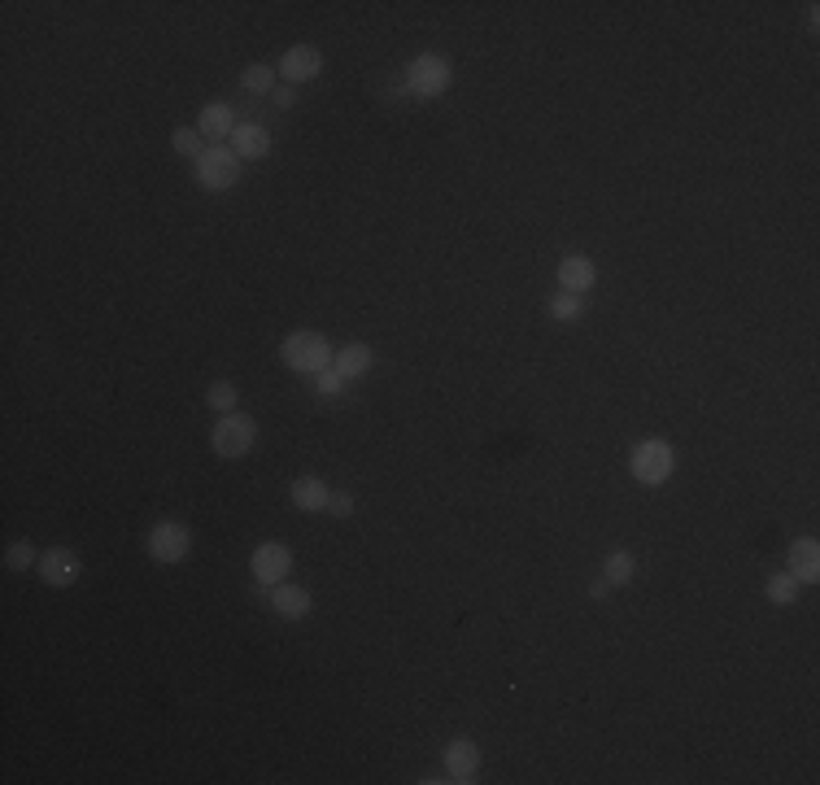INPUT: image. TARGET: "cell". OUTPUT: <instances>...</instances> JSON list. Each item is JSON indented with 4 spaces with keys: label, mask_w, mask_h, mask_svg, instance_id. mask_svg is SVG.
<instances>
[{
    "label": "cell",
    "mask_w": 820,
    "mask_h": 785,
    "mask_svg": "<svg viewBox=\"0 0 820 785\" xmlns=\"http://www.w3.org/2000/svg\"><path fill=\"white\" fill-rule=\"evenodd\" d=\"M280 358L288 371H297V376H319V371H328L336 362V349L323 332H288L284 345H280Z\"/></svg>",
    "instance_id": "6da1fadb"
},
{
    "label": "cell",
    "mask_w": 820,
    "mask_h": 785,
    "mask_svg": "<svg viewBox=\"0 0 820 785\" xmlns=\"http://www.w3.org/2000/svg\"><path fill=\"white\" fill-rule=\"evenodd\" d=\"M454 88V66L450 57L441 53H419L415 62L406 66V92L419 96V101H437V96H445Z\"/></svg>",
    "instance_id": "7a4b0ae2"
},
{
    "label": "cell",
    "mask_w": 820,
    "mask_h": 785,
    "mask_svg": "<svg viewBox=\"0 0 820 785\" xmlns=\"http://www.w3.org/2000/svg\"><path fill=\"white\" fill-rule=\"evenodd\" d=\"M629 471H633L637 485L655 489V485H663V480L672 476V471H677V454H672V445H668V441L646 437V441L629 454Z\"/></svg>",
    "instance_id": "3957f363"
},
{
    "label": "cell",
    "mask_w": 820,
    "mask_h": 785,
    "mask_svg": "<svg viewBox=\"0 0 820 785\" xmlns=\"http://www.w3.org/2000/svg\"><path fill=\"white\" fill-rule=\"evenodd\" d=\"M253 441H258V424H253L249 415H240V410H232V415H219V424L210 428V445L219 458H245L253 450Z\"/></svg>",
    "instance_id": "277c9868"
},
{
    "label": "cell",
    "mask_w": 820,
    "mask_h": 785,
    "mask_svg": "<svg viewBox=\"0 0 820 785\" xmlns=\"http://www.w3.org/2000/svg\"><path fill=\"white\" fill-rule=\"evenodd\" d=\"M192 554V533L179 519H162V524H153V533H149V559L153 563H166V567H175V563H184Z\"/></svg>",
    "instance_id": "5b68a950"
},
{
    "label": "cell",
    "mask_w": 820,
    "mask_h": 785,
    "mask_svg": "<svg viewBox=\"0 0 820 785\" xmlns=\"http://www.w3.org/2000/svg\"><path fill=\"white\" fill-rule=\"evenodd\" d=\"M197 184L205 192H227L240 184V157L232 149H205L197 157Z\"/></svg>",
    "instance_id": "8992f818"
},
{
    "label": "cell",
    "mask_w": 820,
    "mask_h": 785,
    "mask_svg": "<svg viewBox=\"0 0 820 785\" xmlns=\"http://www.w3.org/2000/svg\"><path fill=\"white\" fill-rule=\"evenodd\" d=\"M249 567H253V581L262 589H271V585L288 581V572H293V550H288L284 541H262V546L253 550Z\"/></svg>",
    "instance_id": "52a82bcc"
},
{
    "label": "cell",
    "mask_w": 820,
    "mask_h": 785,
    "mask_svg": "<svg viewBox=\"0 0 820 785\" xmlns=\"http://www.w3.org/2000/svg\"><path fill=\"white\" fill-rule=\"evenodd\" d=\"M40 581L44 585H53V589H66V585H75L79 581V572H83V563H79V554L75 550H66V546H53V550H44L40 554Z\"/></svg>",
    "instance_id": "ba28073f"
},
{
    "label": "cell",
    "mask_w": 820,
    "mask_h": 785,
    "mask_svg": "<svg viewBox=\"0 0 820 785\" xmlns=\"http://www.w3.org/2000/svg\"><path fill=\"white\" fill-rule=\"evenodd\" d=\"M319 70H323V53H319L315 44H293V48H288V53L280 57V79L288 83V88L319 79Z\"/></svg>",
    "instance_id": "9c48e42d"
},
{
    "label": "cell",
    "mask_w": 820,
    "mask_h": 785,
    "mask_svg": "<svg viewBox=\"0 0 820 785\" xmlns=\"http://www.w3.org/2000/svg\"><path fill=\"white\" fill-rule=\"evenodd\" d=\"M271 611L280 615V620H306L310 611H315V598H310V589L306 585H288V581H280V585H271Z\"/></svg>",
    "instance_id": "30bf717a"
},
{
    "label": "cell",
    "mask_w": 820,
    "mask_h": 785,
    "mask_svg": "<svg viewBox=\"0 0 820 785\" xmlns=\"http://www.w3.org/2000/svg\"><path fill=\"white\" fill-rule=\"evenodd\" d=\"M445 772H450V781H476L480 772V746L472 738H454L445 742Z\"/></svg>",
    "instance_id": "8fae6325"
},
{
    "label": "cell",
    "mask_w": 820,
    "mask_h": 785,
    "mask_svg": "<svg viewBox=\"0 0 820 785\" xmlns=\"http://www.w3.org/2000/svg\"><path fill=\"white\" fill-rule=\"evenodd\" d=\"M790 576L799 585H816L820 581V541L816 537H799L790 546Z\"/></svg>",
    "instance_id": "7c38bea8"
},
{
    "label": "cell",
    "mask_w": 820,
    "mask_h": 785,
    "mask_svg": "<svg viewBox=\"0 0 820 785\" xmlns=\"http://www.w3.org/2000/svg\"><path fill=\"white\" fill-rule=\"evenodd\" d=\"M594 280H598V267L585 258V253H572V258H563V262H559V288H563V293H581V297H589Z\"/></svg>",
    "instance_id": "4fadbf2b"
},
{
    "label": "cell",
    "mask_w": 820,
    "mask_h": 785,
    "mask_svg": "<svg viewBox=\"0 0 820 785\" xmlns=\"http://www.w3.org/2000/svg\"><path fill=\"white\" fill-rule=\"evenodd\" d=\"M232 153L240 162H253V157H267L271 153V131L258 123H236L232 131Z\"/></svg>",
    "instance_id": "5bb4252c"
},
{
    "label": "cell",
    "mask_w": 820,
    "mask_h": 785,
    "mask_svg": "<svg viewBox=\"0 0 820 785\" xmlns=\"http://www.w3.org/2000/svg\"><path fill=\"white\" fill-rule=\"evenodd\" d=\"M197 131L205 140H232V131H236V114H232V105L227 101H210L201 110L197 118Z\"/></svg>",
    "instance_id": "9a60e30c"
},
{
    "label": "cell",
    "mask_w": 820,
    "mask_h": 785,
    "mask_svg": "<svg viewBox=\"0 0 820 785\" xmlns=\"http://www.w3.org/2000/svg\"><path fill=\"white\" fill-rule=\"evenodd\" d=\"M288 498H293L297 511H328L332 489L323 485L319 476H297V480H293V489H288Z\"/></svg>",
    "instance_id": "2e32d148"
},
{
    "label": "cell",
    "mask_w": 820,
    "mask_h": 785,
    "mask_svg": "<svg viewBox=\"0 0 820 785\" xmlns=\"http://www.w3.org/2000/svg\"><path fill=\"white\" fill-rule=\"evenodd\" d=\"M336 371H341L345 380H363L371 367H376V349L363 345V341H354V345H341V354H336L332 362Z\"/></svg>",
    "instance_id": "e0dca14e"
},
{
    "label": "cell",
    "mask_w": 820,
    "mask_h": 785,
    "mask_svg": "<svg viewBox=\"0 0 820 785\" xmlns=\"http://www.w3.org/2000/svg\"><path fill=\"white\" fill-rule=\"evenodd\" d=\"M633 572H637V563H633L629 550H611L607 559H602V581L607 585H629Z\"/></svg>",
    "instance_id": "ac0fdd59"
},
{
    "label": "cell",
    "mask_w": 820,
    "mask_h": 785,
    "mask_svg": "<svg viewBox=\"0 0 820 785\" xmlns=\"http://www.w3.org/2000/svg\"><path fill=\"white\" fill-rule=\"evenodd\" d=\"M275 79H280V70H271L267 62H258V66H249L245 75H240V88L253 92V96H271L275 88H280Z\"/></svg>",
    "instance_id": "d6986e66"
},
{
    "label": "cell",
    "mask_w": 820,
    "mask_h": 785,
    "mask_svg": "<svg viewBox=\"0 0 820 785\" xmlns=\"http://www.w3.org/2000/svg\"><path fill=\"white\" fill-rule=\"evenodd\" d=\"M589 310V297H581V293H554L550 297V319H559V323H572V319H581V314Z\"/></svg>",
    "instance_id": "ffe728a7"
},
{
    "label": "cell",
    "mask_w": 820,
    "mask_h": 785,
    "mask_svg": "<svg viewBox=\"0 0 820 785\" xmlns=\"http://www.w3.org/2000/svg\"><path fill=\"white\" fill-rule=\"evenodd\" d=\"M764 598L773 602V607H790V602H799V581H794L790 572H777V576H768V585H764Z\"/></svg>",
    "instance_id": "44dd1931"
},
{
    "label": "cell",
    "mask_w": 820,
    "mask_h": 785,
    "mask_svg": "<svg viewBox=\"0 0 820 785\" xmlns=\"http://www.w3.org/2000/svg\"><path fill=\"white\" fill-rule=\"evenodd\" d=\"M236 402H240V393H236V384H232V380H214L210 389H205V406H214L219 415H232Z\"/></svg>",
    "instance_id": "7402d4cb"
},
{
    "label": "cell",
    "mask_w": 820,
    "mask_h": 785,
    "mask_svg": "<svg viewBox=\"0 0 820 785\" xmlns=\"http://www.w3.org/2000/svg\"><path fill=\"white\" fill-rule=\"evenodd\" d=\"M201 140H205V136H201L197 127H175V131H171V149H175L179 157H192V162H197V157L205 153Z\"/></svg>",
    "instance_id": "603a6c76"
},
{
    "label": "cell",
    "mask_w": 820,
    "mask_h": 785,
    "mask_svg": "<svg viewBox=\"0 0 820 785\" xmlns=\"http://www.w3.org/2000/svg\"><path fill=\"white\" fill-rule=\"evenodd\" d=\"M5 567L9 572H27V567H40V554H35L31 541H14V546L5 550Z\"/></svg>",
    "instance_id": "cb8c5ba5"
},
{
    "label": "cell",
    "mask_w": 820,
    "mask_h": 785,
    "mask_svg": "<svg viewBox=\"0 0 820 785\" xmlns=\"http://www.w3.org/2000/svg\"><path fill=\"white\" fill-rule=\"evenodd\" d=\"M345 384H349V380H345L336 367H328V371H319V376H315L319 397H345Z\"/></svg>",
    "instance_id": "d4e9b609"
},
{
    "label": "cell",
    "mask_w": 820,
    "mask_h": 785,
    "mask_svg": "<svg viewBox=\"0 0 820 785\" xmlns=\"http://www.w3.org/2000/svg\"><path fill=\"white\" fill-rule=\"evenodd\" d=\"M328 511L336 519H345V515H354V493H332V502H328Z\"/></svg>",
    "instance_id": "484cf974"
},
{
    "label": "cell",
    "mask_w": 820,
    "mask_h": 785,
    "mask_svg": "<svg viewBox=\"0 0 820 785\" xmlns=\"http://www.w3.org/2000/svg\"><path fill=\"white\" fill-rule=\"evenodd\" d=\"M271 101H275V105H280V110H293L297 92H293V88H288V83H280V88H275V92H271Z\"/></svg>",
    "instance_id": "4316f807"
},
{
    "label": "cell",
    "mask_w": 820,
    "mask_h": 785,
    "mask_svg": "<svg viewBox=\"0 0 820 785\" xmlns=\"http://www.w3.org/2000/svg\"><path fill=\"white\" fill-rule=\"evenodd\" d=\"M607 589H611L607 581H594V585H589V598H594V602H598V598H607Z\"/></svg>",
    "instance_id": "83f0119b"
}]
</instances>
